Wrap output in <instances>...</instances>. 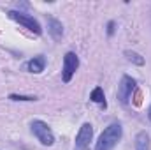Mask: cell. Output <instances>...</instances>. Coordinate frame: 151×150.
Wrapping results in <instances>:
<instances>
[{"label":"cell","instance_id":"cell-1","mask_svg":"<svg viewBox=\"0 0 151 150\" xmlns=\"http://www.w3.org/2000/svg\"><path fill=\"white\" fill-rule=\"evenodd\" d=\"M121 136H123V127H121V124H119V122L109 124V125L102 131V134L99 136V140H97V143H95V150H114V147L119 143Z\"/></svg>","mask_w":151,"mask_h":150},{"label":"cell","instance_id":"cell-2","mask_svg":"<svg viewBox=\"0 0 151 150\" xmlns=\"http://www.w3.org/2000/svg\"><path fill=\"white\" fill-rule=\"evenodd\" d=\"M30 133L37 138V141L40 145H44V147H53L55 145V133L44 120H32Z\"/></svg>","mask_w":151,"mask_h":150},{"label":"cell","instance_id":"cell-3","mask_svg":"<svg viewBox=\"0 0 151 150\" xmlns=\"http://www.w3.org/2000/svg\"><path fill=\"white\" fill-rule=\"evenodd\" d=\"M7 14H9V18H11L12 21L19 23V25H21V27H25L27 30L34 32L35 36H40V34H42V27H40V23H39L34 16L25 14V12H21V11H9Z\"/></svg>","mask_w":151,"mask_h":150},{"label":"cell","instance_id":"cell-4","mask_svg":"<svg viewBox=\"0 0 151 150\" xmlns=\"http://www.w3.org/2000/svg\"><path fill=\"white\" fill-rule=\"evenodd\" d=\"M135 88H137V81L132 76L123 74L121 79H119V85H118V92H116L118 101L121 104H128L132 95H134V92H135Z\"/></svg>","mask_w":151,"mask_h":150},{"label":"cell","instance_id":"cell-5","mask_svg":"<svg viewBox=\"0 0 151 150\" xmlns=\"http://www.w3.org/2000/svg\"><path fill=\"white\" fill-rule=\"evenodd\" d=\"M91 141H93V125L90 122H84L77 134H76V140H74V149L72 150H90L91 147Z\"/></svg>","mask_w":151,"mask_h":150},{"label":"cell","instance_id":"cell-6","mask_svg":"<svg viewBox=\"0 0 151 150\" xmlns=\"http://www.w3.org/2000/svg\"><path fill=\"white\" fill-rule=\"evenodd\" d=\"M79 69V57L74 51H67L63 57V66H62V81L63 83H70V79Z\"/></svg>","mask_w":151,"mask_h":150},{"label":"cell","instance_id":"cell-7","mask_svg":"<svg viewBox=\"0 0 151 150\" xmlns=\"http://www.w3.org/2000/svg\"><path fill=\"white\" fill-rule=\"evenodd\" d=\"M46 69V58L42 55H37L34 58H30L27 62V71L28 73H34V74H40L42 71Z\"/></svg>","mask_w":151,"mask_h":150},{"label":"cell","instance_id":"cell-8","mask_svg":"<svg viewBox=\"0 0 151 150\" xmlns=\"http://www.w3.org/2000/svg\"><path fill=\"white\" fill-rule=\"evenodd\" d=\"M134 150H151V140L146 131H139L134 140Z\"/></svg>","mask_w":151,"mask_h":150},{"label":"cell","instance_id":"cell-9","mask_svg":"<svg viewBox=\"0 0 151 150\" xmlns=\"http://www.w3.org/2000/svg\"><path fill=\"white\" fill-rule=\"evenodd\" d=\"M47 32H49V36L55 41H60L62 36H63V25H62V21H58L55 18H47Z\"/></svg>","mask_w":151,"mask_h":150},{"label":"cell","instance_id":"cell-10","mask_svg":"<svg viewBox=\"0 0 151 150\" xmlns=\"http://www.w3.org/2000/svg\"><path fill=\"white\" fill-rule=\"evenodd\" d=\"M90 101H91V103H97V104L102 106V108L107 106V103H106V95H104V90H102L100 87H95V88L91 90V94H90Z\"/></svg>","mask_w":151,"mask_h":150},{"label":"cell","instance_id":"cell-11","mask_svg":"<svg viewBox=\"0 0 151 150\" xmlns=\"http://www.w3.org/2000/svg\"><path fill=\"white\" fill-rule=\"evenodd\" d=\"M123 55L127 57V60H128V62H132V64H135V66H144V57H142V55H139L137 51L125 50V53H123Z\"/></svg>","mask_w":151,"mask_h":150},{"label":"cell","instance_id":"cell-12","mask_svg":"<svg viewBox=\"0 0 151 150\" xmlns=\"http://www.w3.org/2000/svg\"><path fill=\"white\" fill-rule=\"evenodd\" d=\"M9 99H12V101H37V97H34V95H18V94H11Z\"/></svg>","mask_w":151,"mask_h":150},{"label":"cell","instance_id":"cell-13","mask_svg":"<svg viewBox=\"0 0 151 150\" xmlns=\"http://www.w3.org/2000/svg\"><path fill=\"white\" fill-rule=\"evenodd\" d=\"M114 25H116L114 21H109V23H107V34H109V36L114 34Z\"/></svg>","mask_w":151,"mask_h":150},{"label":"cell","instance_id":"cell-14","mask_svg":"<svg viewBox=\"0 0 151 150\" xmlns=\"http://www.w3.org/2000/svg\"><path fill=\"white\" fill-rule=\"evenodd\" d=\"M148 118H150V122H151V104H150V108H148Z\"/></svg>","mask_w":151,"mask_h":150}]
</instances>
